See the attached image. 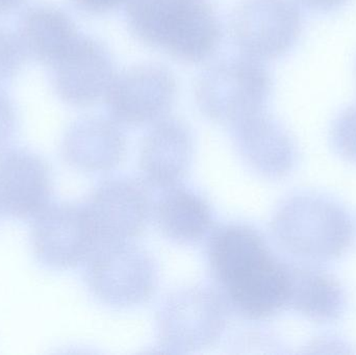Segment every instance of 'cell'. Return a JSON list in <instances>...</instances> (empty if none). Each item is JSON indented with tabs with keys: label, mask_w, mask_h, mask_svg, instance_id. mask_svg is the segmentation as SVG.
Returning a JSON list of instances; mask_svg holds the SVG:
<instances>
[{
	"label": "cell",
	"mask_w": 356,
	"mask_h": 355,
	"mask_svg": "<svg viewBox=\"0 0 356 355\" xmlns=\"http://www.w3.org/2000/svg\"><path fill=\"white\" fill-rule=\"evenodd\" d=\"M350 0H297L307 10L316 13H330L344 8Z\"/></svg>",
	"instance_id": "23"
},
{
	"label": "cell",
	"mask_w": 356,
	"mask_h": 355,
	"mask_svg": "<svg viewBox=\"0 0 356 355\" xmlns=\"http://www.w3.org/2000/svg\"><path fill=\"white\" fill-rule=\"evenodd\" d=\"M229 129L238 156L259 176L278 181L296 167L299 152L294 138L266 110L234 123Z\"/></svg>",
	"instance_id": "12"
},
{
	"label": "cell",
	"mask_w": 356,
	"mask_h": 355,
	"mask_svg": "<svg viewBox=\"0 0 356 355\" xmlns=\"http://www.w3.org/2000/svg\"><path fill=\"white\" fill-rule=\"evenodd\" d=\"M81 33L68 14L54 6L38 4L27 8L18 25V37L25 56L43 64H54Z\"/></svg>",
	"instance_id": "18"
},
{
	"label": "cell",
	"mask_w": 356,
	"mask_h": 355,
	"mask_svg": "<svg viewBox=\"0 0 356 355\" xmlns=\"http://www.w3.org/2000/svg\"><path fill=\"white\" fill-rule=\"evenodd\" d=\"M85 265L88 289L110 308L142 306L158 290L156 260L131 242L100 243Z\"/></svg>",
	"instance_id": "5"
},
{
	"label": "cell",
	"mask_w": 356,
	"mask_h": 355,
	"mask_svg": "<svg viewBox=\"0 0 356 355\" xmlns=\"http://www.w3.org/2000/svg\"><path fill=\"white\" fill-rule=\"evenodd\" d=\"M17 129V115L12 100L0 92V154L12 142Z\"/></svg>",
	"instance_id": "21"
},
{
	"label": "cell",
	"mask_w": 356,
	"mask_h": 355,
	"mask_svg": "<svg viewBox=\"0 0 356 355\" xmlns=\"http://www.w3.org/2000/svg\"><path fill=\"white\" fill-rule=\"evenodd\" d=\"M273 81L261 60L232 56L209 65L196 79L194 97L203 116L230 125L265 112Z\"/></svg>",
	"instance_id": "4"
},
{
	"label": "cell",
	"mask_w": 356,
	"mask_h": 355,
	"mask_svg": "<svg viewBox=\"0 0 356 355\" xmlns=\"http://www.w3.org/2000/svg\"><path fill=\"white\" fill-rule=\"evenodd\" d=\"M194 150V135L184 121L166 117L154 123L140 148L144 183L165 190L181 183L190 170Z\"/></svg>",
	"instance_id": "14"
},
{
	"label": "cell",
	"mask_w": 356,
	"mask_h": 355,
	"mask_svg": "<svg viewBox=\"0 0 356 355\" xmlns=\"http://www.w3.org/2000/svg\"><path fill=\"white\" fill-rule=\"evenodd\" d=\"M124 15L139 41L188 64L211 58L223 39L219 15L209 0H125Z\"/></svg>",
	"instance_id": "2"
},
{
	"label": "cell",
	"mask_w": 356,
	"mask_h": 355,
	"mask_svg": "<svg viewBox=\"0 0 356 355\" xmlns=\"http://www.w3.org/2000/svg\"><path fill=\"white\" fill-rule=\"evenodd\" d=\"M330 139L336 151L345 160L356 163V104L334 120Z\"/></svg>",
	"instance_id": "19"
},
{
	"label": "cell",
	"mask_w": 356,
	"mask_h": 355,
	"mask_svg": "<svg viewBox=\"0 0 356 355\" xmlns=\"http://www.w3.org/2000/svg\"><path fill=\"white\" fill-rule=\"evenodd\" d=\"M31 243L42 267L65 271L86 264L99 240L86 204L58 202L33 219Z\"/></svg>",
	"instance_id": "8"
},
{
	"label": "cell",
	"mask_w": 356,
	"mask_h": 355,
	"mask_svg": "<svg viewBox=\"0 0 356 355\" xmlns=\"http://www.w3.org/2000/svg\"><path fill=\"white\" fill-rule=\"evenodd\" d=\"M152 214L163 236L181 245L199 243L213 229V210L207 198L180 183L164 190Z\"/></svg>",
	"instance_id": "17"
},
{
	"label": "cell",
	"mask_w": 356,
	"mask_h": 355,
	"mask_svg": "<svg viewBox=\"0 0 356 355\" xmlns=\"http://www.w3.org/2000/svg\"><path fill=\"white\" fill-rule=\"evenodd\" d=\"M207 256L216 290L229 311L259 321L286 310L290 264L272 252L257 229L244 223L216 227Z\"/></svg>",
	"instance_id": "1"
},
{
	"label": "cell",
	"mask_w": 356,
	"mask_h": 355,
	"mask_svg": "<svg viewBox=\"0 0 356 355\" xmlns=\"http://www.w3.org/2000/svg\"><path fill=\"white\" fill-rule=\"evenodd\" d=\"M50 68L54 92L63 101L79 108L93 106L104 98L117 74L110 49L83 35Z\"/></svg>",
	"instance_id": "10"
},
{
	"label": "cell",
	"mask_w": 356,
	"mask_h": 355,
	"mask_svg": "<svg viewBox=\"0 0 356 355\" xmlns=\"http://www.w3.org/2000/svg\"><path fill=\"white\" fill-rule=\"evenodd\" d=\"M229 29L242 56L275 60L298 41L302 14L296 0H240L230 15Z\"/></svg>",
	"instance_id": "7"
},
{
	"label": "cell",
	"mask_w": 356,
	"mask_h": 355,
	"mask_svg": "<svg viewBox=\"0 0 356 355\" xmlns=\"http://www.w3.org/2000/svg\"><path fill=\"white\" fill-rule=\"evenodd\" d=\"M54 179L48 163L31 150L0 154V213L33 220L51 204Z\"/></svg>",
	"instance_id": "13"
},
{
	"label": "cell",
	"mask_w": 356,
	"mask_h": 355,
	"mask_svg": "<svg viewBox=\"0 0 356 355\" xmlns=\"http://www.w3.org/2000/svg\"><path fill=\"white\" fill-rule=\"evenodd\" d=\"M227 304L213 288L188 287L169 294L156 313L160 347L168 354H193L215 345L227 327Z\"/></svg>",
	"instance_id": "6"
},
{
	"label": "cell",
	"mask_w": 356,
	"mask_h": 355,
	"mask_svg": "<svg viewBox=\"0 0 356 355\" xmlns=\"http://www.w3.org/2000/svg\"><path fill=\"white\" fill-rule=\"evenodd\" d=\"M100 243L131 242L146 229L152 214L145 183L129 177L106 179L86 204Z\"/></svg>",
	"instance_id": "11"
},
{
	"label": "cell",
	"mask_w": 356,
	"mask_h": 355,
	"mask_svg": "<svg viewBox=\"0 0 356 355\" xmlns=\"http://www.w3.org/2000/svg\"><path fill=\"white\" fill-rule=\"evenodd\" d=\"M127 151V137L120 125L102 117L75 121L62 141L65 162L83 172H108L122 163Z\"/></svg>",
	"instance_id": "15"
},
{
	"label": "cell",
	"mask_w": 356,
	"mask_h": 355,
	"mask_svg": "<svg viewBox=\"0 0 356 355\" xmlns=\"http://www.w3.org/2000/svg\"><path fill=\"white\" fill-rule=\"evenodd\" d=\"M79 10L88 14H106L116 10L125 0H71Z\"/></svg>",
	"instance_id": "22"
},
{
	"label": "cell",
	"mask_w": 356,
	"mask_h": 355,
	"mask_svg": "<svg viewBox=\"0 0 356 355\" xmlns=\"http://www.w3.org/2000/svg\"><path fill=\"white\" fill-rule=\"evenodd\" d=\"M271 233L286 254L316 265L346 254L355 243L356 225L338 200L317 192H299L277 206Z\"/></svg>",
	"instance_id": "3"
},
{
	"label": "cell",
	"mask_w": 356,
	"mask_h": 355,
	"mask_svg": "<svg viewBox=\"0 0 356 355\" xmlns=\"http://www.w3.org/2000/svg\"><path fill=\"white\" fill-rule=\"evenodd\" d=\"M25 56L18 37L0 27V85L14 79L22 67Z\"/></svg>",
	"instance_id": "20"
},
{
	"label": "cell",
	"mask_w": 356,
	"mask_h": 355,
	"mask_svg": "<svg viewBox=\"0 0 356 355\" xmlns=\"http://www.w3.org/2000/svg\"><path fill=\"white\" fill-rule=\"evenodd\" d=\"M177 96V81L161 64H141L117 73L106 96L110 119L124 126L154 124L166 118Z\"/></svg>",
	"instance_id": "9"
},
{
	"label": "cell",
	"mask_w": 356,
	"mask_h": 355,
	"mask_svg": "<svg viewBox=\"0 0 356 355\" xmlns=\"http://www.w3.org/2000/svg\"><path fill=\"white\" fill-rule=\"evenodd\" d=\"M347 293L332 273L315 264H290L286 310L318 323L336 322L347 310Z\"/></svg>",
	"instance_id": "16"
},
{
	"label": "cell",
	"mask_w": 356,
	"mask_h": 355,
	"mask_svg": "<svg viewBox=\"0 0 356 355\" xmlns=\"http://www.w3.org/2000/svg\"><path fill=\"white\" fill-rule=\"evenodd\" d=\"M24 0H0V15L8 14L18 8Z\"/></svg>",
	"instance_id": "24"
}]
</instances>
